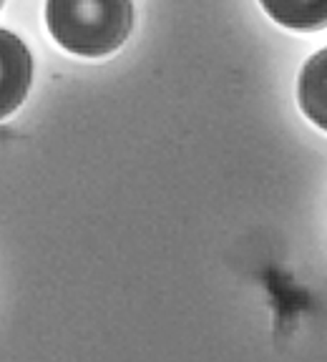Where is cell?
Instances as JSON below:
<instances>
[{"label":"cell","mask_w":327,"mask_h":362,"mask_svg":"<svg viewBox=\"0 0 327 362\" xmlns=\"http://www.w3.org/2000/svg\"><path fill=\"white\" fill-rule=\"evenodd\" d=\"M299 108L312 124L327 131V48L315 53L299 74Z\"/></svg>","instance_id":"3957f363"},{"label":"cell","mask_w":327,"mask_h":362,"mask_svg":"<svg viewBox=\"0 0 327 362\" xmlns=\"http://www.w3.org/2000/svg\"><path fill=\"white\" fill-rule=\"evenodd\" d=\"M272 21L292 30L327 28V0H260Z\"/></svg>","instance_id":"277c9868"},{"label":"cell","mask_w":327,"mask_h":362,"mask_svg":"<svg viewBox=\"0 0 327 362\" xmlns=\"http://www.w3.org/2000/svg\"><path fill=\"white\" fill-rule=\"evenodd\" d=\"M33 81V58L18 35L0 28V119L25 101Z\"/></svg>","instance_id":"7a4b0ae2"},{"label":"cell","mask_w":327,"mask_h":362,"mask_svg":"<svg viewBox=\"0 0 327 362\" xmlns=\"http://www.w3.org/2000/svg\"><path fill=\"white\" fill-rule=\"evenodd\" d=\"M0 6H3V0H0Z\"/></svg>","instance_id":"5b68a950"},{"label":"cell","mask_w":327,"mask_h":362,"mask_svg":"<svg viewBox=\"0 0 327 362\" xmlns=\"http://www.w3.org/2000/svg\"><path fill=\"white\" fill-rule=\"evenodd\" d=\"M45 25L68 53L101 58L129 38L134 6L131 0H45Z\"/></svg>","instance_id":"6da1fadb"}]
</instances>
